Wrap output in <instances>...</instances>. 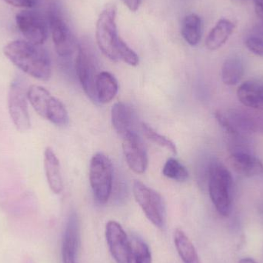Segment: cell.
I'll list each match as a JSON object with an SVG mask.
<instances>
[{
	"instance_id": "cell-9",
	"label": "cell",
	"mask_w": 263,
	"mask_h": 263,
	"mask_svg": "<svg viewBox=\"0 0 263 263\" xmlns=\"http://www.w3.org/2000/svg\"><path fill=\"white\" fill-rule=\"evenodd\" d=\"M58 12L55 8L49 12V28L57 54L60 57H68L73 53L78 46L69 25Z\"/></svg>"
},
{
	"instance_id": "cell-18",
	"label": "cell",
	"mask_w": 263,
	"mask_h": 263,
	"mask_svg": "<svg viewBox=\"0 0 263 263\" xmlns=\"http://www.w3.org/2000/svg\"><path fill=\"white\" fill-rule=\"evenodd\" d=\"M236 29V24L229 18H222L215 25L207 35L205 47L210 51L222 48L228 41Z\"/></svg>"
},
{
	"instance_id": "cell-30",
	"label": "cell",
	"mask_w": 263,
	"mask_h": 263,
	"mask_svg": "<svg viewBox=\"0 0 263 263\" xmlns=\"http://www.w3.org/2000/svg\"><path fill=\"white\" fill-rule=\"evenodd\" d=\"M122 2L131 12H133L139 10L141 3H142V0H122Z\"/></svg>"
},
{
	"instance_id": "cell-2",
	"label": "cell",
	"mask_w": 263,
	"mask_h": 263,
	"mask_svg": "<svg viewBox=\"0 0 263 263\" xmlns=\"http://www.w3.org/2000/svg\"><path fill=\"white\" fill-rule=\"evenodd\" d=\"M233 179L230 170L219 163L210 165L208 171V187L210 199L218 213L228 216L232 210Z\"/></svg>"
},
{
	"instance_id": "cell-19",
	"label": "cell",
	"mask_w": 263,
	"mask_h": 263,
	"mask_svg": "<svg viewBox=\"0 0 263 263\" xmlns=\"http://www.w3.org/2000/svg\"><path fill=\"white\" fill-rule=\"evenodd\" d=\"M44 168L49 188L55 194H60L63 190L61 167L60 160L50 147L45 150Z\"/></svg>"
},
{
	"instance_id": "cell-24",
	"label": "cell",
	"mask_w": 263,
	"mask_h": 263,
	"mask_svg": "<svg viewBox=\"0 0 263 263\" xmlns=\"http://www.w3.org/2000/svg\"><path fill=\"white\" fill-rule=\"evenodd\" d=\"M162 174L165 177L177 182H185L189 179V172L187 168L179 161L173 158H170L165 162L162 168Z\"/></svg>"
},
{
	"instance_id": "cell-33",
	"label": "cell",
	"mask_w": 263,
	"mask_h": 263,
	"mask_svg": "<svg viewBox=\"0 0 263 263\" xmlns=\"http://www.w3.org/2000/svg\"><path fill=\"white\" fill-rule=\"evenodd\" d=\"M239 263H257L256 261L253 260V259L250 258H244V259H240Z\"/></svg>"
},
{
	"instance_id": "cell-26",
	"label": "cell",
	"mask_w": 263,
	"mask_h": 263,
	"mask_svg": "<svg viewBox=\"0 0 263 263\" xmlns=\"http://www.w3.org/2000/svg\"><path fill=\"white\" fill-rule=\"evenodd\" d=\"M141 127H142V130L143 132L144 135L146 136L147 139H149L154 143L160 145V146L167 148V149L172 152L173 154L177 153V148H176L174 142L170 140L166 136L159 134V133L153 129L151 126L145 124V123H142Z\"/></svg>"
},
{
	"instance_id": "cell-12",
	"label": "cell",
	"mask_w": 263,
	"mask_h": 263,
	"mask_svg": "<svg viewBox=\"0 0 263 263\" xmlns=\"http://www.w3.org/2000/svg\"><path fill=\"white\" fill-rule=\"evenodd\" d=\"M106 237L109 251L117 263H130L131 241L122 226L116 221L106 224Z\"/></svg>"
},
{
	"instance_id": "cell-17",
	"label": "cell",
	"mask_w": 263,
	"mask_h": 263,
	"mask_svg": "<svg viewBox=\"0 0 263 263\" xmlns=\"http://www.w3.org/2000/svg\"><path fill=\"white\" fill-rule=\"evenodd\" d=\"M237 97L244 106L253 109H263V82H244L238 88Z\"/></svg>"
},
{
	"instance_id": "cell-3",
	"label": "cell",
	"mask_w": 263,
	"mask_h": 263,
	"mask_svg": "<svg viewBox=\"0 0 263 263\" xmlns=\"http://www.w3.org/2000/svg\"><path fill=\"white\" fill-rule=\"evenodd\" d=\"M27 99L35 112L52 124L65 126L69 123V115L63 103L45 88L32 85L28 89Z\"/></svg>"
},
{
	"instance_id": "cell-1",
	"label": "cell",
	"mask_w": 263,
	"mask_h": 263,
	"mask_svg": "<svg viewBox=\"0 0 263 263\" xmlns=\"http://www.w3.org/2000/svg\"><path fill=\"white\" fill-rule=\"evenodd\" d=\"M4 55L25 73L41 81H47L52 75L50 57L41 46L25 40H15L6 45Z\"/></svg>"
},
{
	"instance_id": "cell-11",
	"label": "cell",
	"mask_w": 263,
	"mask_h": 263,
	"mask_svg": "<svg viewBox=\"0 0 263 263\" xmlns=\"http://www.w3.org/2000/svg\"><path fill=\"white\" fill-rule=\"evenodd\" d=\"M17 27L26 41L41 46L48 38V26L40 14L33 11H22L15 16Z\"/></svg>"
},
{
	"instance_id": "cell-23",
	"label": "cell",
	"mask_w": 263,
	"mask_h": 263,
	"mask_svg": "<svg viewBox=\"0 0 263 263\" xmlns=\"http://www.w3.org/2000/svg\"><path fill=\"white\" fill-rule=\"evenodd\" d=\"M174 242L179 257L184 263H201L197 251L190 238L181 229L174 233Z\"/></svg>"
},
{
	"instance_id": "cell-15",
	"label": "cell",
	"mask_w": 263,
	"mask_h": 263,
	"mask_svg": "<svg viewBox=\"0 0 263 263\" xmlns=\"http://www.w3.org/2000/svg\"><path fill=\"white\" fill-rule=\"evenodd\" d=\"M230 167L244 177H255L263 173V163L248 152L234 151L229 156Z\"/></svg>"
},
{
	"instance_id": "cell-7",
	"label": "cell",
	"mask_w": 263,
	"mask_h": 263,
	"mask_svg": "<svg viewBox=\"0 0 263 263\" xmlns=\"http://www.w3.org/2000/svg\"><path fill=\"white\" fill-rule=\"evenodd\" d=\"M27 100V91L23 80L15 79L9 87L8 108L14 126L22 133L29 130L31 127Z\"/></svg>"
},
{
	"instance_id": "cell-14",
	"label": "cell",
	"mask_w": 263,
	"mask_h": 263,
	"mask_svg": "<svg viewBox=\"0 0 263 263\" xmlns=\"http://www.w3.org/2000/svg\"><path fill=\"white\" fill-rule=\"evenodd\" d=\"M81 247L80 224L77 213H72L68 219L63 235L62 256L63 263L79 262L78 256Z\"/></svg>"
},
{
	"instance_id": "cell-5",
	"label": "cell",
	"mask_w": 263,
	"mask_h": 263,
	"mask_svg": "<svg viewBox=\"0 0 263 263\" xmlns=\"http://www.w3.org/2000/svg\"><path fill=\"white\" fill-rule=\"evenodd\" d=\"M89 182L96 200L105 204L110 198L114 182L112 161L103 153L92 156L89 166Z\"/></svg>"
},
{
	"instance_id": "cell-6",
	"label": "cell",
	"mask_w": 263,
	"mask_h": 263,
	"mask_svg": "<svg viewBox=\"0 0 263 263\" xmlns=\"http://www.w3.org/2000/svg\"><path fill=\"white\" fill-rule=\"evenodd\" d=\"M133 195L147 219L158 229L165 228L166 208L163 198L156 190L136 181L133 183Z\"/></svg>"
},
{
	"instance_id": "cell-20",
	"label": "cell",
	"mask_w": 263,
	"mask_h": 263,
	"mask_svg": "<svg viewBox=\"0 0 263 263\" xmlns=\"http://www.w3.org/2000/svg\"><path fill=\"white\" fill-rule=\"evenodd\" d=\"M119 90L117 79L108 72L99 73L96 82V97L99 103L106 104L110 103Z\"/></svg>"
},
{
	"instance_id": "cell-13",
	"label": "cell",
	"mask_w": 263,
	"mask_h": 263,
	"mask_svg": "<svg viewBox=\"0 0 263 263\" xmlns=\"http://www.w3.org/2000/svg\"><path fill=\"white\" fill-rule=\"evenodd\" d=\"M123 148L129 168L137 174L145 173L148 167V155L142 139L136 132L123 138Z\"/></svg>"
},
{
	"instance_id": "cell-29",
	"label": "cell",
	"mask_w": 263,
	"mask_h": 263,
	"mask_svg": "<svg viewBox=\"0 0 263 263\" xmlns=\"http://www.w3.org/2000/svg\"><path fill=\"white\" fill-rule=\"evenodd\" d=\"M5 3L14 7L30 9L36 4V0H3Z\"/></svg>"
},
{
	"instance_id": "cell-22",
	"label": "cell",
	"mask_w": 263,
	"mask_h": 263,
	"mask_svg": "<svg viewBox=\"0 0 263 263\" xmlns=\"http://www.w3.org/2000/svg\"><path fill=\"white\" fill-rule=\"evenodd\" d=\"M245 72V66L242 59L232 57L225 60L221 69L222 82L227 86H235L242 80Z\"/></svg>"
},
{
	"instance_id": "cell-25",
	"label": "cell",
	"mask_w": 263,
	"mask_h": 263,
	"mask_svg": "<svg viewBox=\"0 0 263 263\" xmlns=\"http://www.w3.org/2000/svg\"><path fill=\"white\" fill-rule=\"evenodd\" d=\"M132 253L130 263H153L148 245L137 237L130 239Z\"/></svg>"
},
{
	"instance_id": "cell-32",
	"label": "cell",
	"mask_w": 263,
	"mask_h": 263,
	"mask_svg": "<svg viewBox=\"0 0 263 263\" xmlns=\"http://www.w3.org/2000/svg\"><path fill=\"white\" fill-rule=\"evenodd\" d=\"M254 35H259L263 38V23L261 22L259 24L256 25L253 29Z\"/></svg>"
},
{
	"instance_id": "cell-16",
	"label": "cell",
	"mask_w": 263,
	"mask_h": 263,
	"mask_svg": "<svg viewBox=\"0 0 263 263\" xmlns=\"http://www.w3.org/2000/svg\"><path fill=\"white\" fill-rule=\"evenodd\" d=\"M111 120L114 129L122 138L136 132V115L126 103L114 104L111 110Z\"/></svg>"
},
{
	"instance_id": "cell-27",
	"label": "cell",
	"mask_w": 263,
	"mask_h": 263,
	"mask_svg": "<svg viewBox=\"0 0 263 263\" xmlns=\"http://www.w3.org/2000/svg\"><path fill=\"white\" fill-rule=\"evenodd\" d=\"M119 60L126 63L131 66H136L139 65V58L137 54L128 46L127 43L121 39L118 47Z\"/></svg>"
},
{
	"instance_id": "cell-10",
	"label": "cell",
	"mask_w": 263,
	"mask_h": 263,
	"mask_svg": "<svg viewBox=\"0 0 263 263\" xmlns=\"http://www.w3.org/2000/svg\"><path fill=\"white\" fill-rule=\"evenodd\" d=\"M215 117L219 126L233 138L240 139L257 130V125L253 117L237 109L217 111Z\"/></svg>"
},
{
	"instance_id": "cell-28",
	"label": "cell",
	"mask_w": 263,
	"mask_h": 263,
	"mask_svg": "<svg viewBox=\"0 0 263 263\" xmlns=\"http://www.w3.org/2000/svg\"><path fill=\"white\" fill-rule=\"evenodd\" d=\"M247 49L255 55L263 57V38L259 35H253L247 37L245 40Z\"/></svg>"
},
{
	"instance_id": "cell-4",
	"label": "cell",
	"mask_w": 263,
	"mask_h": 263,
	"mask_svg": "<svg viewBox=\"0 0 263 263\" xmlns=\"http://www.w3.org/2000/svg\"><path fill=\"white\" fill-rule=\"evenodd\" d=\"M117 9L115 5L106 6L99 16L96 27V39L100 51L105 57L118 62L120 38L117 24Z\"/></svg>"
},
{
	"instance_id": "cell-21",
	"label": "cell",
	"mask_w": 263,
	"mask_h": 263,
	"mask_svg": "<svg viewBox=\"0 0 263 263\" xmlns=\"http://www.w3.org/2000/svg\"><path fill=\"white\" fill-rule=\"evenodd\" d=\"M202 32L203 23L201 17L196 13L185 15L181 28V34L184 40L190 46H197L202 40Z\"/></svg>"
},
{
	"instance_id": "cell-31",
	"label": "cell",
	"mask_w": 263,
	"mask_h": 263,
	"mask_svg": "<svg viewBox=\"0 0 263 263\" xmlns=\"http://www.w3.org/2000/svg\"><path fill=\"white\" fill-rule=\"evenodd\" d=\"M256 15L263 23V0H253Z\"/></svg>"
},
{
	"instance_id": "cell-8",
	"label": "cell",
	"mask_w": 263,
	"mask_h": 263,
	"mask_svg": "<svg viewBox=\"0 0 263 263\" xmlns=\"http://www.w3.org/2000/svg\"><path fill=\"white\" fill-rule=\"evenodd\" d=\"M76 59V70L80 84L86 95L94 102L96 97V82L100 72H97V63L92 51L87 46L79 45Z\"/></svg>"
}]
</instances>
